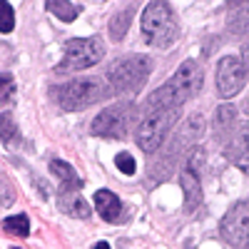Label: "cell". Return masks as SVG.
I'll return each instance as SVG.
<instances>
[{"label": "cell", "instance_id": "obj_1", "mask_svg": "<svg viewBox=\"0 0 249 249\" xmlns=\"http://www.w3.org/2000/svg\"><path fill=\"white\" fill-rule=\"evenodd\" d=\"M202 88V68L195 60H187L179 65V70L170 77V82L164 88L155 90L144 100V107L150 112L152 110H162V107H179L182 102H187L190 97H195Z\"/></svg>", "mask_w": 249, "mask_h": 249}, {"label": "cell", "instance_id": "obj_2", "mask_svg": "<svg viewBox=\"0 0 249 249\" xmlns=\"http://www.w3.org/2000/svg\"><path fill=\"white\" fill-rule=\"evenodd\" d=\"M142 35L155 48H170L177 37V18L167 0H152L142 13Z\"/></svg>", "mask_w": 249, "mask_h": 249}, {"label": "cell", "instance_id": "obj_3", "mask_svg": "<svg viewBox=\"0 0 249 249\" xmlns=\"http://www.w3.org/2000/svg\"><path fill=\"white\" fill-rule=\"evenodd\" d=\"M152 62L150 57H142V55H127V57H120L112 62V68L107 70V80L112 85V92H140L142 85L147 82L150 77V68Z\"/></svg>", "mask_w": 249, "mask_h": 249}, {"label": "cell", "instance_id": "obj_4", "mask_svg": "<svg viewBox=\"0 0 249 249\" xmlns=\"http://www.w3.org/2000/svg\"><path fill=\"white\" fill-rule=\"evenodd\" d=\"M105 97H107V88L97 77L72 80V82H65L62 88L55 90V100L62 110H85Z\"/></svg>", "mask_w": 249, "mask_h": 249}, {"label": "cell", "instance_id": "obj_5", "mask_svg": "<svg viewBox=\"0 0 249 249\" xmlns=\"http://www.w3.org/2000/svg\"><path fill=\"white\" fill-rule=\"evenodd\" d=\"M177 107H162V110H152L147 117L140 122L137 127V144L142 152H157L164 140H167L172 124L177 122Z\"/></svg>", "mask_w": 249, "mask_h": 249}, {"label": "cell", "instance_id": "obj_6", "mask_svg": "<svg viewBox=\"0 0 249 249\" xmlns=\"http://www.w3.org/2000/svg\"><path fill=\"white\" fill-rule=\"evenodd\" d=\"M105 57V45H102L100 37H77L70 40L65 55H62L60 65L55 68L57 75H68V72H77V70H85L92 68Z\"/></svg>", "mask_w": 249, "mask_h": 249}, {"label": "cell", "instance_id": "obj_7", "mask_svg": "<svg viewBox=\"0 0 249 249\" xmlns=\"http://www.w3.org/2000/svg\"><path fill=\"white\" fill-rule=\"evenodd\" d=\"M222 237L232 249H249V197L237 202L222 219Z\"/></svg>", "mask_w": 249, "mask_h": 249}, {"label": "cell", "instance_id": "obj_8", "mask_svg": "<svg viewBox=\"0 0 249 249\" xmlns=\"http://www.w3.org/2000/svg\"><path fill=\"white\" fill-rule=\"evenodd\" d=\"M130 120H132V105H110V107H105L95 117L92 135L122 140L124 135H127Z\"/></svg>", "mask_w": 249, "mask_h": 249}, {"label": "cell", "instance_id": "obj_9", "mask_svg": "<svg viewBox=\"0 0 249 249\" xmlns=\"http://www.w3.org/2000/svg\"><path fill=\"white\" fill-rule=\"evenodd\" d=\"M202 164H204V152L197 147L187 157V164L182 170V192H184V210L195 212L202 204Z\"/></svg>", "mask_w": 249, "mask_h": 249}, {"label": "cell", "instance_id": "obj_10", "mask_svg": "<svg viewBox=\"0 0 249 249\" xmlns=\"http://www.w3.org/2000/svg\"><path fill=\"white\" fill-rule=\"evenodd\" d=\"M244 80H247V70L237 57L227 55V57L219 60V65H217V92H219V97H234L244 88Z\"/></svg>", "mask_w": 249, "mask_h": 249}, {"label": "cell", "instance_id": "obj_11", "mask_svg": "<svg viewBox=\"0 0 249 249\" xmlns=\"http://www.w3.org/2000/svg\"><path fill=\"white\" fill-rule=\"evenodd\" d=\"M224 157L230 162H234L239 170L249 172V122L239 124V127L232 132V137L227 140Z\"/></svg>", "mask_w": 249, "mask_h": 249}, {"label": "cell", "instance_id": "obj_12", "mask_svg": "<svg viewBox=\"0 0 249 249\" xmlns=\"http://www.w3.org/2000/svg\"><path fill=\"white\" fill-rule=\"evenodd\" d=\"M95 207H97L100 217L105 219V222H115V219H120V214H122V202H120V197H117L115 192H110V190H97V192H95Z\"/></svg>", "mask_w": 249, "mask_h": 249}, {"label": "cell", "instance_id": "obj_13", "mask_svg": "<svg viewBox=\"0 0 249 249\" xmlns=\"http://www.w3.org/2000/svg\"><path fill=\"white\" fill-rule=\"evenodd\" d=\"M50 172L62 182V184H60V192H80L82 179H80V175L72 170V164L62 162V160H53V162H50Z\"/></svg>", "mask_w": 249, "mask_h": 249}, {"label": "cell", "instance_id": "obj_14", "mask_svg": "<svg viewBox=\"0 0 249 249\" xmlns=\"http://www.w3.org/2000/svg\"><path fill=\"white\" fill-rule=\"evenodd\" d=\"M57 204H60V210L70 214V217H77V219H88L90 217V204L80 197V192H60L57 197Z\"/></svg>", "mask_w": 249, "mask_h": 249}, {"label": "cell", "instance_id": "obj_15", "mask_svg": "<svg viewBox=\"0 0 249 249\" xmlns=\"http://www.w3.org/2000/svg\"><path fill=\"white\" fill-rule=\"evenodd\" d=\"M45 8L53 15H57L60 20H65V23H72V20L80 15V8L72 5L70 0H45Z\"/></svg>", "mask_w": 249, "mask_h": 249}, {"label": "cell", "instance_id": "obj_16", "mask_svg": "<svg viewBox=\"0 0 249 249\" xmlns=\"http://www.w3.org/2000/svg\"><path fill=\"white\" fill-rule=\"evenodd\" d=\"M0 140H3L5 144H18L20 142V130H18L15 117L10 112L0 115Z\"/></svg>", "mask_w": 249, "mask_h": 249}, {"label": "cell", "instance_id": "obj_17", "mask_svg": "<svg viewBox=\"0 0 249 249\" xmlns=\"http://www.w3.org/2000/svg\"><path fill=\"white\" fill-rule=\"evenodd\" d=\"M230 30L242 35V33H249V0H244L242 5L234 8L232 18H230Z\"/></svg>", "mask_w": 249, "mask_h": 249}, {"label": "cell", "instance_id": "obj_18", "mask_svg": "<svg viewBox=\"0 0 249 249\" xmlns=\"http://www.w3.org/2000/svg\"><path fill=\"white\" fill-rule=\"evenodd\" d=\"M3 230L13 237H28L30 232V219L25 214H15V217H5L3 219Z\"/></svg>", "mask_w": 249, "mask_h": 249}, {"label": "cell", "instance_id": "obj_19", "mask_svg": "<svg viewBox=\"0 0 249 249\" xmlns=\"http://www.w3.org/2000/svg\"><path fill=\"white\" fill-rule=\"evenodd\" d=\"M130 20H132V10H122L110 20V37L112 40H122L130 30Z\"/></svg>", "mask_w": 249, "mask_h": 249}, {"label": "cell", "instance_id": "obj_20", "mask_svg": "<svg viewBox=\"0 0 249 249\" xmlns=\"http://www.w3.org/2000/svg\"><path fill=\"white\" fill-rule=\"evenodd\" d=\"M217 130H232L234 124H237V110L232 105H222L217 110Z\"/></svg>", "mask_w": 249, "mask_h": 249}, {"label": "cell", "instance_id": "obj_21", "mask_svg": "<svg viewBox=\"0 0 249 249\" xmlns=\"http://www.w3.org/2000/svg\"><path fill=\"white\" fill-rule=\"evenodd\" d=\"M15 28V13L8 0H0V33H10Z\"/></svg>", "mask_w": 249, "mask_h": 249}, {"label": "cell", "instance_id": "obj_22", "mask_svg": "<svg viewBox=\"0 0 249 249\" xmlns=\"http://www.w3.org/2000/svg\"><path fill=\"white\" fill-rule=\"evenodd\" d=\"M15 202V187L10 184V177L0 170V204L10 207Z\"/></svg>", "mask_w": 249, "mask_h": 249}, {"label": "cell", "instance_id": "obj_23", "mask_svg": "<svg viewBox=\"0 0 249 249\" xmlns=\"http://www.w3.org/2000/svg\"><path fill=\"white\" fill-rule=\"evenodd\" d=\"M15 97V80L10 75H0V102L8 105Z\"/></svg>", "mask_w": 249, "mask_h": 249}, {"label": "cell", "instance_id": "obj_24", "mask_svg": "<svg viewBox=\"0 0 249 249\" xmlns=\"http://www.w3.org/2000/svg\"><path fill=\"white\" fill-rule=\"evenodd\" d=\"M115 162H117V170L124 172V175H135V172H137V164H135L132 155H127V152H120V155L115 157Z\"/></svg>", "mask_w": 249, "mask_h": 249}, {"label": "cell", "instance_id": "obj_25", "mask_svg": "<svg viewBox=\"0 0 249 249\" xmlns=\"http://www.w3.org/2000/svg\"><path fill=\"white\" fill-rule=\"evenodd\" d=\"M242 57H244V70H247V75H249V45H244V50H242Z\"/></svg>", "mask_w": 249, "mask_h": 249}, {"label": "cell", "instance_id": "obj_26", "mask_svg": "<svg viewBox=\"0 0 249 249\" xmlns=\"http://www.w3.org/2000/svg\"><path fill=\"white\" fill-rule=\"evenodd\" d=\"M242 3H244V0H227V8H232V10H234V8L242 5Z\"/></svg>", "mask_w": 249, "mask_h": 249}, {"label": "cell", "instance_id": "obj_27", "mask_svg": "<svg viewBox=\"0 0 249 249\" xmlns=\"http://www.w3.org/2000/svg\"><path fill=\"white\" fill-rule=\"evenodd\" d=\"M95 249H110V244H105V242H100V244H95Z\"/></svg>", "mask_w": 249, "mask_h": 249}]
</instances>
